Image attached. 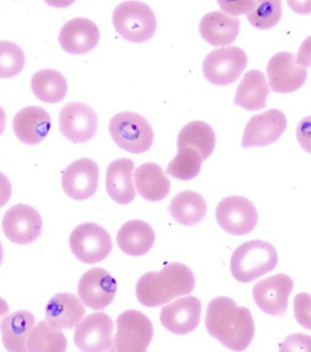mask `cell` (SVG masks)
Listing matches in <instances>:
<instances>
[{
	"instance_id": "obj_1",
	"label": "cell",
	"mask_w": 311,
	"mask_h": 352,
	"mask_svg": "<svg viewBox=\"0 0 311 352\" xmlns=\"http://www.w3.org/2000/svg\"><path fill=\"white\" fill-rule=\"evenodd\" d=\"M205 327L224 346L236 352L245 351L254 339L251 311L247 307H238L228 297L215 298L208 304Z\"/></svg>"
},
{
	"instance_id": "obj_2",
	"label": "cell",
	"mask_w": 311,
	"mask_h": 352,
	"mask_svg": "<svg viewBox=\"0 0 311 352\" xmlns=\"http://www.w3.org/2000/svg\"><path fill=\"white\" fill-rule=\"evenodd\" d=\"M195 285V276L190 267L181 263H172L160 272L144 274L137 281L135 293L140 304L156 307L190 294Z\"/></svg>"
},
{
	"instance_id": "obj_3",
	"label": "cell",
	"mask_w": 311,
	"mask_h": 352,
	"mask_svg": "<svg viewBox=\"0 0 311 352\" xmlns=\"http://www.w3.org/2000/svg\"><path fill=\"white\" fill-rule=\"evenodd\" d=\"M277 262L275 246L264 241H247L231 256V274L240 283H251L275 270Z\"/></svg>"
},
{
	"instance_id": "obj_4",
	"label": "cell",
	"mask_w": 311,
	"mask_h": 352,
	"mask_svg": "<svg viewBox=\"0 0 311 352\" xmlns=\"http://www.w3.org/2000/svg\"><path fill=\"white\" fill-rule=\"evenodd\" d=\"M112 21L116 32L133 43L148 41L157 30L155 14L143 2H122L114 10Z\"/></svg>"
},
{
	"instance_id": "obj_5",
	"label": "cell",
	"mask_w": 311,
	"mask_h": 352,
	"mask_svg": "<svg viewBox=\"0 0 311 352\" xmlns=\"http://www.w3.org/2000/svg\"><path fill=\"white\" fill-rule=\"evenodd\" d=\"M112 140L121 149L133 154L148 151L154 142L153 129L141 115L124 111L109 122Z\"/></svg>"
},
{
	"instance_id": "obj_6",
	"label": "cell",
	"mask_w": 311,
	"mask_h": 352,
	"mask_svg": "<svg viewBox=\"0 0 311 352\" xmlns=\"http://www.w3.org/2000/svg\"><path fill=\"white\" fill-rule=\"evenodd\" d=\"M117 332L107 352H147L153 340V324L135 309L121 314L116 321Z\"/></svg>"
},
{
	"instance_id": "obj_7",
	"label": "cell",
	"mask_w": 311,
	"mask_h": 352,
	"mask_svg": "<svg viewBox=\"0 0 311 352\" xmlns=\"http://www.w3.org/2000/svg\"><path fill=\"white\" fill-rule=\"evenodd\" d=\"M247 63L246 53L240 47H223L208 54L203 60V72L214 85H230L240 78Z\"/></svg>"
},
{
	"instance_id": "obj_8",
	"label": "cell",
	"mask_w": 311,
	"mask_h": 352,
	"mask_svg": "<svg viewBox=\"0 0 311 352\" xmlns=\"http://www.w3.org/2000/svg\"><path fill=\"white\" fill-rule=\"evenodd\" d=\"M72 253L85 264L104 261L113 248L111 236L104 227L87 222L73 230L69 238Z\"/></svg>"
},
{
	"instance_id": "obj_9",
	"label": "cell",
	"mask_w": 311,
	"mask_h": 352,
	"mask_svg": "<svg viewBox=\"0 0 311 352\" xmlns=\"http://www.w3.org/2000/svg\"><path fill=\"white\" fill-rule=\"evenodd\" d=\"M216 219L227 233L245 236L258 223V211L251 201L240 196L222 199L216 208Z\"/></svg>"
},
{
	"instance_id": "obj_10",
	"label": "cell",
	"mask_w": 311,
	"mask_h": 352,
	"mask_svg": "<svg viewBox=\"0 0 311 352\" xmlns=\"http://www.w3.org/2000/svg\"><path fill=\"white\" fill-rule=\"evenodd\" d=\"M43 227L38 211L27 205L9 208L2 220V230L12 243L25 245L34 243L41 236Z\"/></svg>"
},
{
	"instance_id": "obj_11",
	"label": "cell",
	"mask_w": 311,
	"mask_h": 352,
	"mask_svg": "<svg viewBox=\"0 0 311 352\" xmlns=\"http://www.w3.org/2000/svg\"><path fill=\"white\" fill-rule=\"evenodd\" d=\"M98 120L92 107L82 102H69L60 110V133L69 142L85 143L97 133Z\"/></svg>"
},
{
	"instance_id": "obj_12",
	"label": "cell",
	"mask_w": 311,
	"mask_h": 352,
	"mask_svg": "<svg viewBox=\"0 0 311 352\" xmlns=\"http://www.w3.org/2000/svg\"><path fill=\"white\" fill-rule=\"evenodd\" d=\"M293 279L287 274H275L262 279L254 286L253 298L261 311L273 316H284L288 309Z\"/></svg>"
},
{
	"instance_id": "obj_13",
	"label": "cell",
	"mask_w": 311,
	"mask_h": 352,
	"mask_svg": "<svg viewBox=\"0 0 311 352\" xmlns=\"http://www.w3.org/2000/svg\"><path fill=\"white\" fill-rule=\"evenodd\" d=\"M266 74L273 91L292 93L298 91L305 84L308 67L299 65L294 54L279 52L268 62Z\"/></svg>"
},
{
	"instance_id": "obj_14",
	"label": "cell",
	"mask_w": 311,
	"mask_h": 352,
	"mask_svg": "<svg viewBox=\"0 0 311 352\" xmlns=\"http://www.w3.org/2000/svg\"><path fill=\"white\" fill-rule=\"evenodd\" d=\"M78 295L87 307L102 311L115 299L117 281L102 267H93L82 276Z\"/></svg>"
},
{
	"instance_id": "obj_15",
	"label": "cell",
	"mask_w": 311,
	"mask_h": 352,
	"mask_svg": "<svg viewBox=\"0 0 311 352\" xmlns=\"http://www.w3.org/2000/svg\"><path fill=\"white\" fill-rule=\"evenodd\" d=\"M286 126V116L275 108L254 115L245 128L242 146L263 147L273 144L279 140Z\"/></svg>"
},
{
	"instance_id": "obj_16",
	"label": "cell",
	"mask_w": 311,
	"mask_h": 352,
	"mask_svg": "<svg viewBox=\"0 0 311 352\" xmlns=\"http://www.w3.org/2000/svg\"><path fill=\"white\" fill-rule=\"evenodd\" d=\"M114 323L108 314L95 313L77 325L74 342L82 352L108 351L112 342Z\"/></svg>"
},
{
	"instance_id": "obj_17",
	"label": "cell",
	"mask_w": 311,
	"mask_h": 352,
	"mask_svg": "<svg viewBox=\"0 0 311 352\" xmlns=\"http://www.w3.org/2000/svg\"><path fill=\"white\" fill-rule=\"evenodd\" d=\"M100 178L97 164L91 159H79L62 173V185L70 198L85 201L97 192Z\"/></svg>"
},
{
	"instance_id": "obj_18",
	"label": "cell",
	"mask_w": 311,
	"mask_h": 352,
	"mask_svg": "<svg viewBox=\"0 0 311 352\" xmlns=\"http://www.w3.org/2000/svg\"><path fill=\"white\" fill-rule=\"evenodd\" d=\"M202 302L193 296L182 298L163 307L161 311V322L165 329L176 335L193 332L200 324Z\"/></svg>"
},
{
	"instance_id": "obj_19",
	"label": "cell",
	"mask_w": 311,
	"mask_h": 352,
	"mask_svg": "<svg viewBox=\"0 0 311 352\" xmlns=\"http://www.w3.org/2000/svg\"><path fill=\"white\" fill-rule=\"evenodd\" d=\"M100 39L97 25L86 18L69 21L62 28L58 36L60 46L72 55H83L93 50Z\"/></svg>"
},
{
	"instance_id": "obj_20",
	"label": "cell",
	"mask_w": 311,
	"mask_h": 352,
	"mask_svg": "<svg viewBox=\"0 0 311 352\" xmlns=\"http://www.w3.org/2000/svg\"><path fill=\"white\" fill-rule=\"evenodd\" d=\"M52 120L44 108L29 107L23 108L13 120L16 137L27 145L38 144L50 133Z\"/></svg>"
},
{
	"instance_id": "obj_21",
	"label": "cell",
	"mask_w": 311,
	"mask_h": 352,
	"mask_svg": "<svg viewBox=\"0 0 311 352\" xmlns=\"http://www.w3.org/2000/svg\"><path fill=\"white\" fill-rule=\"evenodd\" d=\"M86 314L85 307L71 293H58L47 304L46 322L56 329H73Z\"/></svg>"
},
{
	"instance_id": "obj_22",
	"label": "cell",
	"mask_w": 311,
	"mask_h": 352,
	"mask_svg": "<svg viewBox=\"0 0 311 352\" xmlns=\"http://www.w3.org/2000/svg\"><path fill=\"white\" fill-rule=\"evenodd\" d=\"M240 30V19L230 17L221 11L207 13L200 23V35L212 46L230 45L235 41Z\"/></svg>"
},
{
	"instance_id": "obj_23",
	"label": "cell",
	"mask_w": 311,
	"mask_h": 352,
	"mask_svg": "<svg viewBox=\"0 0 311 352\" xmlns=\"http://www.w3.org/2000/svg\"><path fill=\"white\" fill-rule=\"evenodd\" d=\"M135 163L130 159L112 162L106 171V190L110 198L120 205H128L135 199L133 173Z\"/></svg>"
},
{
	"instance_id": "obj_24",
	"label": "cell",
	"mask_w": 311,
	"mask_h": 352,
	"mask_svg": "<svg viewBox=\"0 0 311 352\" xmlns=\"http://www.w3.org/2000/svg\"><path fill=\"white\" fill-rule=\"evenodd\" d=\"M155 233L148 223L130 220L124 224L117 234V243L126 254L139 257L148 253L155 243Z\"/></svg>"
},
{
	"instance_id": "obj_25",
	"label": "cell",
	"mask_w": 311,
	"mask_h": 352,
	"mask_svg": "<svg viewBox=\"0 0 311 352\" xmlns=\"http://www.w3.org/2000/svg\"><path fill=\"white\" fill-rule=\"evenodd\" d=\"M270 87L261 70L252 69L243 76L236 90L235 104L248 111H257L266 107Z\"/></svg>"
},
{
	"instance_id": "obj_26",
	"label": "cell",
	"mask_w": 311,
	"mask_h": 352,
	"mask_svg": "<svg viewBox=\"0 0 311 352\" xmlns=\"http://www.w3.org/2000/svg\"><path fill=\"white\" fill-rule=\"evenodd\" d=\"M135 187L140 196L149 201H160L170 192V182L158 164L145 163L135 173Z\"/></svg>"
},
{
	"instance_id": "obj_27",
	"label": "cell",
	"mask_w": 311,
	"mask_h": 352,
	"mask_svg": "<svg viewBox=\"0 0 311 352\" xmlns=\"http://www.w3.org/2000/svg\"><path fill=\"white\" fill-rule=\"evenodd\" d=\"M35 326L34 314L18 311L4 319L1 325L2 342L9 352H29L27 339Z\"/></svg>"
},
{
	"instance_id": "obj_28",
	"label": "cell",
	"mask_w": 311,
	"mask_h": 352,
	"mask_svg": "<svg viewBox=\"0 0 311 352\" xmlns=\"http://www.w3.org/2000/svg\"><path fill=\"white\" fill-rule=\"evenodd\" d=\"M170 211L175 221L185 226H193L203 221L207 206L202 195L195 191H184L172 199Z\"/></svg>"
},
{
	"instance_id": "obj_29",
	"label": "cell",
	"mask_w": 311,
	"mask_h": 352,
	"mask_svg": "<svg viewBox=\"0 0 311 352\" xmlns=\"http://www.w3.org/2000/svg\"><path fill=\"white\" fill-rule=\"evenodd\" d=\"M216 135L214 129L203 121H193L180 131L177 147H191L198 152L203 161L214 153Z\"/></svg>"
},
{
	"instance_id": "obj_30",
	"label": "cell",
	"mask_w": 311,
	"mask_h": 352,
	"mask_svg": "<svg viewBox=\"0 0 311 352\" xmlns=\"http://www.w3.org/2000/svg\"><path fill=\"white\" fill-rule=\"evenodd\" d=\"M32 89L35 97L41 102L57 103L67 96V82L57 70L42 69L32 76Z\"/></svg>"
},
{
	"instance_id": "obj_31",
	"label": "cell",
	"mask_w": 311,
	"mask_h": 352,
	"mask_svg": "<svg viewBox=\"0 0 311 352\" xmlns=\"http://www.w3.org/2000/svg\"><path fill=\"white\" fill-rule=\"evenodd\" d=\"M27 346L29 352H65L67 341L62 331L42 320L30 332Z\"/></svg>"
},
{
	"instance_id": "obj_32",
	"label": "cell",
	"mask_w": 311,
	"mask_h": 352,
	"mask_svg": "<svg viewBox=\"0 0 311 352\" xmlns=\"http://www.w3.org/2000/svg\"><path fill=\"white\" fill-rule=\"evenodd\" d=\"M203 160L191 147H179L175 158L168 164L167 173L176 179L188 182L194 179L202 170Z\"/></svg>"
},
{
	"instance_id": "obj_33",
	"label": "cell",
	"mask_w": 311,
	"mask_h": 352,
	"mask_svg": "<svg viewBox=\"0 0 311 352\" xmlns=\"http://www.w3.org/2000/svg\"><path fill=\"white\" fill-rule=\"evenodd\" d=\"M25 53L11 41H0V78L17 76L25 67Z\"/></svg>"
},
{
	"instance_id": "obj_34",
	"label": "cell",
	"mask_w": 311,
	"mask_h": 352,
	"mask_svg": "<svg viewBox=\"0 0 311 352\" xmlns=\"http://www.w3.org/2000/svg\"><path fill=\"white\" fill-rule=\"evenodd\" d=\"M281 16V1H258L253 10L247 14V20L256 29L270 30L277 25Z\"/></svg>"
},
{
	"instance_id": "obj_35",
	"label": "cell",
	"mask_w": 311,
	"mask_h": 352,
	"mask_svg": "<svg viewBox=\"0 0 311 352\" xmlns=\"http://www.w3.org/2000/svg\"><path fill=\"white\" fill-rule=\"evenodd\" d=\"M310 335L292 334L280 344L279 352H310Z\"/></svg>"
},
{
	"instance_id": "obj_36",
	"label": "cell",
	"mask_w": 311,
	"mask_h": 352,
	"mask_svg": "<svg viewBox=\"0 0 311 352\" xmlns=\"http://www.w3.org/2000/svg\"><path fill=\"white\" fill-rule=\"evenodd\" d=\"M258 1H218L219 6L226 13L238 16L240 14L250 13Z\"/></svg>"
},
{
	"instance_id": "obj_37",
	"label": "cell",
	"mask_w": 311,
	"mask_h": 352,
	"mask_svg": "<svg viewBox=\"0 0 311 352\" xmlns=\"http://www.w3.org/2000/svg\"><path fill=\"white\" fill-rule=\"evenodd\" d=\"M12 195V185L7 176L0 173V208L8 203Z\"/></svg>"
},
{
	"instance_id": "obj_38",
	"label": "cell",
	"mask_w": 311,
	"mask_h": 352,
	"mask_svg": "<svg viewBox=\"0 0 311 352\" xmlns=\"http://www.w3.org/2000/svg\"><path fill=\"white\" fill-rule=\"evenodd\" d=\"M9 314V306L5 300L0 298V330H1V325L3 323L4 319L7 318Z\"/></svg>"
},
{
	"instance_id": "obj_39",
	"label": "cell",
	"mask_w": 311,
	"mask_h": 352,
	"mask_svg": "<svg viewBox=\"0 0 311 352\" xmlns=\"http://www.w3.org/2000/svg\"><path fill=\"white\" fill-rule=\"evenodd\" d=\"M6 126V113L3 108L0 107V135H2Z\"/></svg>"
},
{
	"instance_id": "obj_40",
	"label": "cell",
	"mask_w": 311,
	"mask_h": 352,
	"mask_svg": "<svg viewBox=\"0 0 311 352\" xmlns=\"http://www.w3.org/2000/svg\"><path fill=\"white\" fill-rule=\"evenodd\" d=\"M3 248H2L1 243H0V266H1L2 261H3Z\"/></svg>"
}]
</instances>
